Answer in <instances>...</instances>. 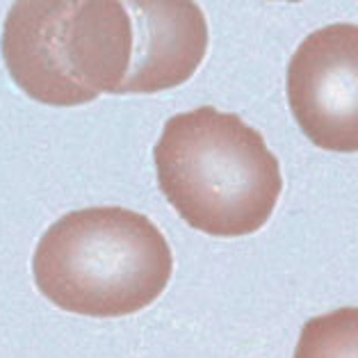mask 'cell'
Returning a JSON list of instances; mask_svg holds the SVG:
<instances>
[{"instance_id":"obj_1","label":"cell","mask_w":358,"mask_h":358,"mask_svg":"<svg viewBox=\"0 0 358 358\" xmlns=\"http://www.w3.org/2000/svg\"><path fill=\"white\" fill-rule=\"evenodd\" d=\"M153 158L173 210L217 238L263 229L283 189L281 167L263 135L213 106L171 117Z\"/></svg>"},{"instance_id":"obj_2","label":"cell","mask_w":358,"mask_h":358,"mask_svg":"<svg viewBox=\"0 0 358 358\" xmlns=\"http://www.w3.org/2000/svg\"><path fill=\"white\" fill-rule=\"evenodd\" d=\"M171 249L148 217L126 208H85L43 233L34 283L57 308L87 317H124L164 292Z\"/></svg>"},{"instance_id":"obj_3","label":"cell","mask_w":358,"mask_h":358,"mask_svg":"<svg viewBox=\"0 0 358 358\" xmlns=\"http://www.w3.org/2000/svg\"><path fill=\"white\" fill-rule=\"evenodd\" d=\"M14 83L46 106H85L117 94L133 55V23L117 0H23L3 28Z\"/></svg>"},{"instance_id":"obj_4","label":"cell","mask_w":358,"mask_h":358,"mask_svg":"<svg viewBox=\"0 0 358 358\" xmlns=\"http://www.w3.org/2000/svg\"><path fill=\"white\" fill-rule=\"evenodd\" d=\"M296 124L324 151L358 148V28L334 23L308 34L287 66Z\"/></svg>"},{"instance_id":"obj_5","label":"cell","mask_w":358,"mask_h":358,"mask_svg":"<svg viewBox=\"0 0 358 358\" xmlns=\"http://www.w3.org/2000/svg\"><path fill=\"white\" fill-rule=\"evenodd\" d=\"M133 55L117 94H158L187 83L208 50V23L189 0L130 3Z\"/></svg>"},{"instance_id":"obj_6","label":"cell","mask_w":358,"mask_h":358,"mask_svg":"<svg viewBox=\"0 0 358 358\" xmlns=\"http://www.w3.org/2000/svg\"><path fill=\"white\" fill-rule=\"evenodd\" d=\"M294 358H358V308H340L303 324Z\"/></svg>"}]
</instances>
